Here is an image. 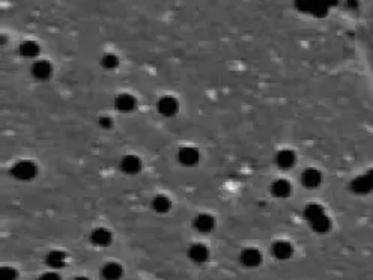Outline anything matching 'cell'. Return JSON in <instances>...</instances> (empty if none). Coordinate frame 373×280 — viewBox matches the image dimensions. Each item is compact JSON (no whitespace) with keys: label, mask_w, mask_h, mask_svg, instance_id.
I'll list each match as a JSON object with an SVG mask.
<instances>
[{"label":"cell","mask_w":373,"mask_h":280,"mask_svg":"<svg viewBox=\"0 0 373 280\" xmlns=\"http://www.w3.org/2000/svg\"><path fill=\"white\" fill-rule=\"evenodd\" d=\"M11 175L14 178H17V179H20V181H29V179H32V178H35L38 175V166L33 161H18L11 169Z\"/></svg>","instance_id":"6da1fadb"},{"label":"cell","mask_w":373,"mask_h":280,"mask_svg":"<svg viewBox=\"0 0 373 280\" xmlns=\"http://www.w3.org/2000/svg\"><path fill=\"white\" fill-rule=\"evenodd\" d=\"M324 182V175L319 169L316 167H307L302 175H301V184L309 189V190H316L322 185Z\"/></svg>","instance_id":"7a4b0ae2"},{"label":"cell","mask_w":373,"mask_h":280,"mask_svg":"<svg viewBox=\"0 0 373 280\" xmlns=\"http://www.w3.org/2000/svg\"><path fill=\"white\" fill-rule=\"evenodd\" d=\"M200 160V154H199V149L197 148H193V146H184L178 151V161L182 164V166H187V167H191V166H196Z\"/></svg>","instance_id":"3957f363"},{"label":"cell","mask_w":373,"mask_h":280,"mask_svg":"<svg viewBox=\"0 0 373 280\" xmlns=\"http://www.w3.org/2000/svg\"><path fill=\"white\" fill-rule=\"evenodd\" d=\"M157 109L158 112L166 116V118H172L178 113V109H179V104H178V100L170 97V95H166L163 98H160L158 104H157Z\"/></svg>","instance_id":"277c9868"},{"label":"cell","mask_w":373,"mask_h":280,"mask_svg":"<svg viewBox=\"0 0 373 280\" xmlns=\"http://www.w3.org/2000/svg\"><path fill=\"white\" fill-rule=\"evenodd\" d=\"M240 261L244 267H249V268H254V267H259L260 262H262V255L257 248L254 247H249V248H244L240 255Z\"/></svg>","instance_id":"5b68a950"},{"label":"cell","mask_w":373,"mask_h":280,"mask_svg":"<svg viewBox=\"0 0 373 280\" xmlns=\"http://www.w3.org/2000/svg\"><path fill=\"white\" fill-rule=\"evenodd\" d=\"M193 226H194V229L197 232L208 234V232L214 231V228H215V219L211 214L202 212V214L196 215V219L193 220Z\"/></svg>","instance_id":"8992f818"},{"label":"cell","mask_w":373,"mask_h":280,"mask_svg":"<svg viewBox=\"0 0 373 280\" xmlns=\"http://www.w3.org/2000/svg\"><path fill=\"white\" fill-rule=\"evenodd\" d=\"M271 253L276 259H280V261H286L292 258L293 255V247L289 241H276L271 247Z\"/></svg>","instance_id":"52a82bcc"},{"label":"cell","mask_w":373,"mask_h":280,"mask_svg":"<svg viewBox=\"0 0 373 280\" xmlns=\"http://www.w3.org/2000/svg\"><path fill=\"white\" fill-rule=\"evenodd\" d=\"M112 241H113V235L106 228H98L90 234V242L96 247H107L112 244Z\"/></svg>","instance_id":"ba28073f"},{"label":"cell","mask_w":373,"mask_h":280,"mask_svg":"<svg viewBox=\"0 0 373 280\" xmlns=\"http://www.w3.org/2000/svg\"><path fill=\"white\" fill-rule=\"evenodd\" d=\"M51 73H53V67L47 60H37L32 65V76L37 80H48L51 77Z\"/></svg>","instance_id":"9c48e42d"},{"label":"cell","mask_w":373,"mask_h":280,"mask_svg":"<svg viewBox=\"0 0 373 280\" xmlns=\"http://www.w3.org/2000/svg\"><path fill=\"white\" fill-rule=\"evenodd\" d=\"M124 274V268L118 262H107L101 268V279L103 280H119Z\"/></svg>","instance_id":"30bf717a"},{"label":"cell","mask_w":373,"mask_h":280,"mask_svg":"<svg viewBox=\"0 0 373 280\" xmlns=\"http://www.w3.org/2000/svg\"><path fill=\"white\" fill-rule=\"evenodd\" d=\"M121 169L124 170L126 175H137L142 170V160L137 155L128 154L121 160Z\"/></svg>","instance_id":"8fae6325"},{"label":"cell","mask_w":373,"mask_h":280,"mask_svg":"<svg viewBox=\"0 0 373 280\" xmlns=\"http://www.w3.org/2000/svg\"><path fill=\"white\" fill-rule=\"evenodd\" d=\"M188 258H190L193 262H197V264L207 262L208 258H209V250H208L207 245H204V244H200V242L191 244V245L188 247Z\"/></svg>","instance_id":"7c38bea8"},{"label":"cell","mask_w":373,"mask_h":280,"mask_svg":"<svg viewBox=\"0 0 373 280\" xmlns=\"http://www.w3.org/2000/svg\"><path fill=\"white\" fill-rule=\"evenodd\" d=\"M135 98L131 94H121L115 98V107L116 110L122 112V113H128L132 112L135 109Z\"/></svg>","instance_id":"4fadbf2b"},{"label":"cell","mask_w":373,"mask_h":280,"mask_svg":"<svg viewBox=\"0 0 373 280\" xmlns=\"http://www.w3.org/2000/svg\"><path fill=\"white\" fill-rule=\"evenodd\" d=\"M271 193L279 199H286L292 193V185L288 179H277L271 184Z\"/></svg>","instance_id":"5bb4252c"},{"label":"cell","mask_w":373,"mask_h":280,"mask_svg":"<svg viewBox=\"0 0 373 280\" xmlns=\"http://www.w3.org/2000/svg\"><path fill=\"white\" fill-rule=\"evenodd\" d=\"M45 262L54 268V270H60L66 265V253L62 250H51L47 256H45Z\"/></svg>","instance_id":"9a60e30c"},{"label":"cell","mask_w":373,"mask_h":280,"mask_svg":"<svg viewBox=\"0 0 373 280\" xmlns=\"http://www.w3.org/2000/svg\"><path fill=\"white\" fill-rule=\"evenodd\" d=\"M276 163L280 169H285V170L292 169L296 163V155L290 149H282V151H279V154L276 157Z\"/></svg>","instance_id":"2e32d148"},{"label":"cell","mask_w":373,"mask_h":280,"mask_svg":"<svg viewBox=\"0 0 373 280\" xmlns=\"http://www.w3.org/2000/svg\"><path fill=\"white\" fill-rule=\"evenodd\" d=\"M18 50H20V54L26 59H35L41 51L40 44L37 41H24L20 44Z\"/></svg>","instance_id":"e0dca14e"},{"label":"cell","mask_w":373,"mask_h":280,"mask_svg":"<svg viewBox=\"0 0 373 280\" xmlns=\"http://www.w3.org/2000/svg\"><path fill=\"white\" fill-rule=\"evenodd\" d=\"M152 208L158 212V214H164L170 208H172V202L167 196L158 195L152 199Z\"/></svg>","instance_id":"ac0fdd59"},{"label":"cell","mask_w":373,"mask_h":280,"mask_svg":"<svg viewBox=\"0 0 373 280\" xmlns=\"http://www.w3.org/2000/svg\"><path fill=\"white\" fill-rule=\"evenodd\" d=\"M101 65H103V68H106V70H115V68L119 65V59H118L113 53H106V54L101 57Z\"/></svg>","instance_id":"d6986e66"},{"label":"cell","mask_w":373,"mask_h":280,"mask_svg":"<svg viewBox=\"0 0 373 280\" xmlns=\"http://www.w3.org/2000/svg\"><path fill=\"white\" fill-rule=\"evenodd\" d=\"M18 277V273L15 268H11V267H2L0 270V280H17Z\"/></svg>","instance_id":"ffe728a7"},{"label":"cell","mask_w":373,"mask_h":280,"mask_svg":"<svg viewBox=\"0 0 373 280\" xmlns=\"http://www.w3.org/2000/svg\"><path fill=\"white\" fill-rule=\"evenodd\" d=\"M98 123H99V127H101V128H104V130H110V128H112V125H113V120H112V118H109V116H101V118L98 119Z\"/></svg>","instance_id":"44dd1931"},{"label":"cell","mask_w":373,"mask_h":280,"mask_svg":"<svg viewBox=\"0 0 373 280\" xmlns=\"http://www.w3.org/2000/svg\"><path fill=\"white\" fill-rule=\"evenodd\" d=\"M38 280H62V279H60V276H59L57 273H54V271H48V273H44V274H41Z\"/></svg>","instance_id":"7402d4cb"},{"label":"cell","mask_w":373,"mask_h":280,"mask_svg":"<svg viewBox=\"0 0 373 280\" xmlns=\"http://www.w3.org/2000/svg\"><path fill=\"white\" fill-rule=\"evenodd\" d=\"M74 280H89L87 277H84V276H79V277H76Z\"/></svg>","instance_id":"603a6c76"}]
</instances>
